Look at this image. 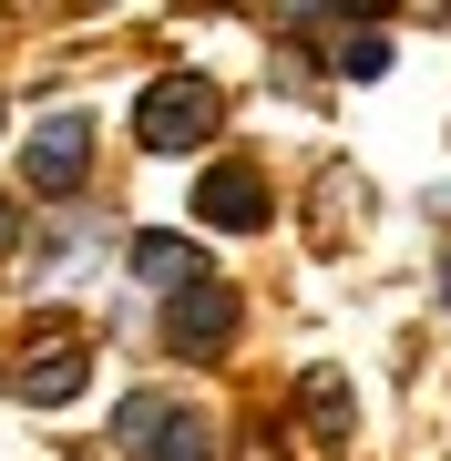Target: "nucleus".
<instances>
[{"instance_id":"1","label":"nucleus","mask_w":451,"mask_h":461,"mask_svg":"<svg viewBox=\"0 0 451 461\" xmlns=\"http://www.w3.org/2000/svg\"><path fill=\"white\" fill-rule=\"evenodd\" d=\"M216 123H226V103H216V83H195V72H165V83L144 93V113H134L144 154H195V144H216Z\"/></svg>"},{"instance_id":"2","label":"nucleus","mask_w":451,"mask_h":461,"mask_svg":"<svg viewBox=\"0 0 451 461\" xmlns=\"http://www.w3.org/2000/svg\"><path fill=\"white\" fill-rule=\"evenodd\" d=\"M83 165H93V113H83V103H62V113L21 144V175H32L41 195H72V185H83Z\"/></svg>"},{"instance_id":"3","label":"nucleus","mask_w":451,"mask_h":461,"mask_svg":"<svg viewBox=\"0 0 451 461\" xmlns=\"http://www.w3.org/2000/svg\"><path fill=\"white\" fill-rule=\"evenodd\" d=\"M165 329H175V348H226V339H236V287H226V277L175 287V297H165Z\"/></svg>"},{"instance_id":"4","label":"nucleus","mask_w":451,"mask_h":461,"mask_svg":"<svg viewBox=\"0 0 451 461\" xmlns=\"http://www.w3.org/2000/svg\"><path fill=\"white\" fill-rule=\"evenodd\" d=\"M195 215L226 226V236H257V226H267V175H257V165H216L195 185Z\"/></svg>"},{"instance_id":"5","label":"nucleus","mask_w":451,"mask_h":461,"mask_svg":"<svg viewBox=\"0 0 451 461\" xmlns=\"http://www.w3.org/2000/svg\"><path fill=\"white\" fill-rule=\"evenodd\" d=\"M83 379H93V359L72 339H51L41 359H21L11 369V400H32V411H62V400H83Z\"/></svg>"},{"instance_id":"6","label":"nucleus","mask_w":451,"mask_h":461,"mask_svg":"<svg viewBox=\"0 0 451 461\" xmlns=\"http://www.w3.org/2000/svg\"><path fill=\"white\" fill-rule=\"evenodd\" d=\"M134 277H154V287H195V277H205V247H185V236H134Z\"/></svg>"},{"instance_id":"7","label":"nucleus","mask_w":451,"mask_h":461,"mask_svg":"<svg viewBox=\"0 0 451 461\" xmlns=\"http://www.w3.org/2000/svg\"><path fill=\"white\" fill-rule=\"evenodd\" d=\"M165 420H175V400H165V390H134V400L113 411V441H123V451H154V430H165Z\"/></svg>"},{"instance_id":"8","label":"nucleus","mask_w":451,"mask_h":461,"mask_svg":"<svg viewBox=\"0 0 451 461\" xmlns=\"http://www.w3.org/2000/svg\"><path fill=\"white\" fill-rule=\"evenodd\" d=\"M308 420H318V441H349V390H338V369H308Z\"/></svg>"},{"instance_id":"9","label":"nucleus","mask_w":451,"mask_h":461,"mask_svg":"<svg viewBox=\"0 0 451 461\" xmlns=\"http://www.w3.org/2000/svg\"><path fill=\"white\" fill-rule=\"evenodd\" d=\"M144 461H216V430H205V420H185V411H175L165 430H154V451H144Z\"/></svg>"},{"instance_id":"10","label":"nucleus","mask_w":451,"mask_h":461,"mask_svg":"<svg viewBox=\"0 0 451 461\" xmlns=\"http://www.w3.org/2000/svg\"><path fill=\"white\" fill-rule=\"evenodd\" d=\"M338 72H359V83H380V72H390V41H380V32L338 41Z\"/></svg>"},{"instance_id":"11","label":"nucleus","mask_w":451,"mask_h":461,"mask_svg":"<svg viewBox=\"0 0 451 461\" xmlns=\"http://www.w3.org/2000/svg\"><path fill=\"white\" fill-rule=\"evenodd\" d=\"M11 226H21V215H11V205H0V236H11Z\"/></svg>"}]
</instances>
